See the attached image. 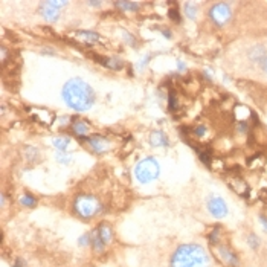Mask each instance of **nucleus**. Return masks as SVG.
<instances>
[{
  "label": "nucleus",
  "instance_id": "obj_1",
  "mask_svg": "<svg viewBox=\"0 0 267 267\" xmlns=\"http://www.w3.org/2000/svg\"><path fill=\"white\" fill-rule=\"evenodd\" d=\"M63 99L68 107L77 112H86L95 104V92L81 78H72L63 87Z\"/></svg>",
  "mask_w": 267,
  "mask_h": 267
},
{
  "label": "nucleus",
  "instance_id": "obj_2",
  "mask_svg": "<svg viewBox=\"0 0 267 267\" xmlns=\"http://www.w3.org/2000/svg\"><path fill=\"white\" fill-rule=\"evenodd\" d=\"M171 267H211V259L205 247L195 243L179 246L171 256Z\"/></svg>",
  "mask_w": 267,
  "mask_h": 267
},
{
  "label": "nucleus",
  "instance_id": "obj_3",
  "mask_svg": "<svg viewBox=\"0 0 267 267\" xmlns=\"http://www.w3.org/2000/svg\"><path fill=\"white\" fill-rule=\"evenodd\" d=\"M74 208H75V211H77V214L80 217H83V219H92V217H95L99 212L101 205H99V200L95 195L80 194L75 198Z\"/></svg>",
  "mask_w": 267,
  "mask_h": 267
},
{
  "label": "nucleus",
  "instance_id": "obj_4",
  "mask_svg": "<svg viewBox=\"0 0 267 267\" xmlns=\"http://www.w3.org/2000/svg\"><path fill=\"white\" fill-rule=\"evenodd\" d=\"M159 173H161V167L154 157H145V159L139 161L138 165L135 167V176L142 183H148V182L157 179Z\"/></svg>",
  "mask_w": 267,
  "mask_h": 267
},
{
  "label": "nucleus",
  "instance_id": "obj_5",
  "mask_svg": "<svg viewBox=\"0 0 267 267\" xmlns=\"http://www.w3.org/2000/svg\"><path fill=\"white\" fill-rule=\"evenodd\" d=\"M112 228L107 223H101L96 229L92 231V247L96 252L104 250V247L112 241Z\"/></svg>",
  "mask_w": 267,
  "mask_h": 267
},
{
  "label": "nucleus",
  "instance_id": "obj_6",
  "mask_svg": "<svg viewBox=\"0 0 267 267\" xmlns=\"http://www.w3.org/2000/svg\"><path fill=\"white\" fill-rule=\"evenodd\" d=\"M209 17L211 20L219 25L223 26L226 23H229V20L232 19V10L228 4H216L211 10H209Z\"/></svg>",
  "mask_w": 267,
  "mask_h": 267
},
{
  "label": "nucleus",
  "instance_id": "obj_7",
  "mask_svg": "<svg viewBox=\"0 0 267 267\" xmlns=\"http://www.w3.org/2000/svg\"><path fill=\"white\" fill-rule=\"evenodd\" d=\"M208 211L216 219H223L228 216V205L222 197H211L208 200Z\"/></svg>",
  "mask_w": 267,
  "mask_h": 267
},
{
  "label": "nucleus",
  "instance_id": "obj_8",
  "mask_svg": "<svg viewBox=\"0 0 267 267\" xmlns=\"http://www.w3.org/2000/svg\"><path fill=\"white\" fill-rule=\"evenodd\" d=\"M40 13L47 22H55L60 17V8L55 7L54 2H43L40 5Z\"/></svg>",
  "mask_w": 267,
  "mask_h": 267
},
{
  "label": "nucleus",
  "instance_id": "obj_9",
  "mask_svg": "<svg viewBox=\"0 0 267 267\" xmlns=\"http://www.w3.org/2000/svg\"><path fill=\"white\" fill-rule=\"evenodd\" d=\"M217 250L225 264H228L229 267H238V256L235 255L232 249H229L228 246H219Z\"/></svg>",
  "mask_w": 267,
  "mask_h": 267
},
{
  "label": "nucleus",
  "instance_id": "obj_10",
  "mask_svg": "<svg viewBox=\"0 0 267 267\" xmlns=\"http://www.w3.org/2000/svg\"><path fill=\"white\" fill-rule=\"evenodd\" d=\"M89 145H90V148H92L95 153H104V151H107V150L110 148L109 141H107L105 138L99 136V135L92 136V138L89 139Z\"/></svg>",
  "mask_w": 267,
  "mask_h": 267
},
{
  "label": "nucleus",
  "instance_id": "obj_11",
  "mask_svg": "<svg viewBox=\"0 0 267 267\" xmlns=\"http://www.w3.org/2000/svg\"><path fill=\"white\" fill-rule=\"evenodd\" d=\"M150 144L153 147H168L170 141H168V138L164 135L161 130H156V131H153L151 135H150Z\"/></svg>",
  "mask_w": 267,
  "mask_h": 267
},
{
  "label": "nucleus",
  "instance_id": "obj_12",
  "mask_svg": "<svg viewBox=\"0 0 267 267\" xmlns=\"http://www.w3.org/2000/svg\"><path fill=\"white\" fill-rule=\"evenodd\" d=\"M71 128H72V131H74V135H77V136H87L89 131H90L89 124H87L86 121H83V119H78V121L72 122Z\"/></svg>",
  "mask_w": 267,
  "mask_h": 267
},
{
  "label": "nucleus",
  "instance_id": "obj_13",
  "mask_svg": "<svg viewBox=\"0 0 267 267\" xmlns=\"http://www.w3.org/2000/svg\"><path fill=\"white\" fill-rule=\"evenodd\" d=\"M247 57H249V60H252V61L261 64V61L267 57V54H265V49H264L262 46H253V47L249 49Z\"/></svg>",
  "mask_w": 267,
  "mask_h": 267
},
{
  "label": "nucleus",
  "instance_id": "obj_14",
  "mask_svg": "<svg viewBox=\"0 0 267 267\" xmlns=\"http://www.w3.org/2000/svg\"><path fill=\"white\" fill-rule=\"evenodd\" d=\"M54 147L60 151H64V150H68V147L71 145V139L69 138H66V136H60V138H55L52 141Z\"/></svg>",
  "mask_w": 267,
  "mask_h": 267
},
{
  "label": "nucleus",
  "instance_id": "obj_15",
  "mask_svg": "<svg viewBox=\"0 0 267 267\" xmlns=\"http://www.w3.org/2000/svg\"><path fill=\"white\" fill-rule=\"evenodd\" d=\"M77 37L78 38H81L83 41H87V43H90V44H93V43H96L98 41V34H95V32H89V31H80V32H77Z\"/></svg>",
  "mask_w": 267,
  "mask_h": 267
},
{
  "label": "nucleus",
  "instance_id": "obj_16",
  "mask_svg": "<svg viewBox=\"0 0 267 267\" xmlns=\"http://www.w3.org/2000/svg\"><path fill=\"white\" fill-rule=\"evenodd\" d=\"M183 10H185V14L188 19H195L197 17V4H192V2H186L183 5Z\"/></svg>",
  "mask_w": 267,
  "mask_h": 267
},
{
  "label": "nucleus",
  "instance_id": "obj_17",
  "mask_svg": "<svg viewBox=\"0 0 267 267\" xmlns=\"http://www.w3.org/2000/svg\"><path fill=\"white\" fill-rule=\"evenodd\" d=\"M116 7L122 11H136L139 8V4H136V2H116Z\"/></svg>",
  "mask_w": 267,
  "mask_h": 267
},
{
  "label": "nucleus",
  "instance_id": "obj_18",
  "mask_svg": "<svg viewBox=\"0 0 267 267\" xmlns=\"http://www.w3.org/2000/svg\"><path fill=\"white\" fill-rule=\"evenodd\" d=\"M20 203L26 208H34L37 205V200L31 195V194H23L20 197Z\"/></svg>",
  "mask_w": 267,
  "mask_h": 267
},
{
  "label": "nucleus",
  "instance_id": "obj_19",
  "mask_svg": "<svg viewBox=\"0 0 267 267\" xmlns=\"http://www.w3.org/2000/svg\"><path fill=\"white\" fill-rule=\"evenodd\" d=\"M259 238H258V235H255V234H249L247 235V244H249V247L250 249H253V250H256L258 247H259Z\"/></svg>",
  "mask_w": 267,
  "mask_h": 267
},
{
  "label": "nucleus",
  "instance_id": "obj_20",
  "mask_svg": "<svg viewBox=\"0 0 267 267\" xmlns=\"http://www.w3.org/2000/svg\"><path fill=\"white\" fill-rule=\"evenodd\" d=\"M168 109H170L171 112L177 110V96H176L174 92H171L170 96H168Z\"/></svg>",
  "mask_w": 267,
  "mask_h": 267
},
{
  "label": "nucleus",
  "instance_id": "obj_21",
  "mask_svg": "<svg viewBox=\"0 0 267 267\" xmlns=\"http://www.w3.org/2000/svg\"><path fill=\"white\" fill-rule=\"evenodd\" d=\"M78 243H80V246H87L89 243L92 244V232H90V234H84V235L78 240Z\"/></svg>",
  "mask_w": 267,
  "mask_h": 267
},
{
  "label": "nucleus",
  "instance_id": "obj_22",
  "mask_svg": "<svg viewBox=\"0 0 267 267\" xmlns=\"http://www.w3.org/2000/svg\"><path fill=\"white\" fill-rule=\"evenodd\" d=\"M194 135H195V136H198V138L205 136V135H206V127H203V125H198V127H195V128H194Z\"/></svg>",
  "mask_w": 267,
  "mask_h": 267
},
{
  "label": "nucleus",
  "instance_id": "obj_23",
  "mask_svg": "<svg viewBox=\"0 0 267 267\" xmlns=\"http://www.w3.org/2000/svg\"><path fill=\"white\" fill-rule=\"evenodd\" d=\"M168 16H170V19H173L176 23H180V14H179L177 10H170V11H168Z\"/></svg>",
  "mask_w": 267,
  "mask_h": 267
},
{
  "label": "nucleus",
  "instance_id": "obj_24",
  "mask_svg": "<svg viewBox=\"0 0 267 267\" xmlns=\"http://www.w3.org/2000/svg\"><path fill=\"white\" fill-rule=\"evenodd\" d=\"M247 128H249V125H247V122H246V121H238V124H237V130H238V131L246 133V131H247Z\"/></svg>",
  "mask_w": 267,
  "mask_h": 267
},
{
  "label": "nucleus",
  "instance_id": "obj_25",
  "mask_svg": "<svg viewBox=\"0 0 267 267\" xmlns=\"http://www.w3.org/2000/svg\"><path fill=\"white\" fill-rule=\"evenodd\" d=\"M219 229H214L212 231V234L209 235V241H211V244H217L219 243Z\"/></svg>",
  "mask_w": 267,
  "mask_h": 267
},
{
  "label": "nucleus",
  "instance_id": "obj_26",
  "mask_svg": "<svg viewBox=\"0 0 267 267\" xmlns=\"http://www.w3.org/2000/svg\"><path fill=\"white\" fill-rule=\"evenodd\" d=\"M259 66H261V71H262L264 74H267V57L261 61V64H259Z\"/></svg>",
  "mask_w": 267,
  "mask_h": 267
},
{
  "label": "nucleus",
  "instance_id": "obj_27",
  "mask_svg": "<svg viewBox=\"0 0 267 267\" xmlns=\"http://www.w3.org/2000/svg\"><path fill=\"white\" fill-rule=\"evenodd\" d=\"M259 222H261V225H262V228H264V231L267 232V217H264V216H261V217H259Z\"/></svg>",
  "mask_w": 267,
  "mask_h": 267
},
{
  "label": "nucleus",
  "instance_id": "obj_28",
  "mask_svg": "<svg viewBox=\"0 0 267 267\" xmlns=\"http://www.w3.org/2000/svg\"><path fill=\"white\" fill-rule=\"evenodd\" d=\"M14 267H25V261H23V259H20V258H17V261H16V264H14Z\"/></svg>",
  "mask_w": 267,
  "mask_h": 267
}]
</instances>
